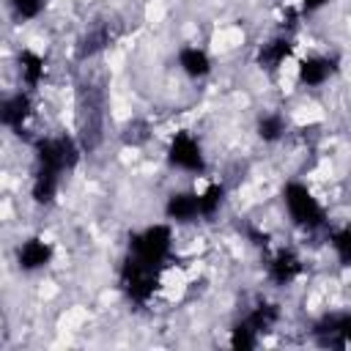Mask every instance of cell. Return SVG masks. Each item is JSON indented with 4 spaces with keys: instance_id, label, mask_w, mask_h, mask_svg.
<instances>
[{
    "instance_id": "cell-12",
    "label": "cell",
    "mask_w": 351,
    "mask_h": 351,
    "mask_svg": "<svg viewBox=\"0 0 351 351\" xmlns=\"http://www.w3.org/2000/svg\"><path fill=\"white\" fill-rule=\"evenodd\" d=\"M14 71H16V80H19V88L25 90H38L44 82H47V74H49V60L41 49L36 47H22L14 58Z\"/></svg>"
},
{
    "instance_id": "cell-10",
    "label": "cell",
    "mask_w": 351,
    "mask_h": 351,
    "mask_svg": "<svg viewBox=\"0 0 351 351\" xmlns=\"http://www.w3.org/2000/svg\"><path fill=\"white\" fill-rule=\"evenodd\" d=\"M55 244L44 233H30L14 247V266L22 274H38L47 271L55 261Z\"/></svg>"
},
{
    "instance_id": "cell-3",
    "label": "cell",
    "mask_w": 351,
    "mask_h": 351,
    "mask_svg": "<svg viewBox=\"0 0 351 351\" xmlns=\"http://www.w3.org/2000/svg\"><path fill=\"white\" fill-rule=\"evenodd\" d=\"M176 230L170 222L159 219V222H148L137 230L129 233L126 239V255L148 263V266H156V269H167L173 263V255H176Z\"/></svg>"
},
{
    "instance_id": "cell-5",
    "label": "cell",
    "mask_w": 351,
    "mask_h": 351,
    "mask_svg": "<svg viewBox=\"0 0 351 351\" xmlns=\"http://www.w3.org/2000/svg\"><path fill=\"white\" fill-rule=\"evenodd\" d=\"M162 274H165V269H156V266H148L132 255H123L121 269H118V288L129 304L148 307L159 296Z\"/></svg>"
},
{
    "instance_id": "cell-21",
    "label": "cell",
    "mask_w": 351,
    "mask_h": 351,
    "mask_svg": "<svg viewBox=\"0 0 351 351\" xmlns=\"http://www.w3.org/2000/svg\"><path fill=\"white\" fill-rule=\"evenodd\" d=\"M332 0H296V11L299 16H313V14H321Z\"/></svg>"
},
{
    "instance_id": "cell-16",
    "label": "cell",
    "mask_w": 351,
    "mask_h": 351,
    "mask_svg": "<svg viewBox=\"0 0 351 351\" xmlns=\"http://www.w3.org/2000/svg\"><path fill=\"white\" fill-rule=\"evenodd\" d=\"M239 318H244L263 340V335L274 332L280 324H282V307L280 302H271V299H258L255 304H250Z\"/></svg>"
},
{
    "instance_id": "cell-14",
    "label": "cell",
    "mask_w": 351,
    "mask_h": 351,
    "mask_svg": "<svg viewBox=\"0 0 351 351\" xmlns=\"http://www.w3.org/2000/svg\"><path fill=\"white\" fill-rule=\"evenodd\" d=\"M348 332H351V313L348 310H329L313 324V335L321 346L329 348H348Z\"/></svg>"
},
{
    "instance_id": "cell-19",
    "label": "cell",
    "mask_w": 351,
    "mask_h": 351,
    "mask_svg": "<svg viewBox=\"0 0 351 351\" xmlns=\"http://www.w3.org/2000/svg\"><path fill=\"white\" fill-rule=\"evenodd\" d=\"M49 0H5V11L14 22L19 25H30V22H38L47 11Z\"/></svg>"
},
{
    "instance_id": "cell-9",
    "label": "cell",
    "mask_w": 351,
    "mask_h": 351,
    "mask_svg": "<svg viewBox=\"0 0 351 351\" xmlns=\"http://www.w3.org/2000/svg\"><path fill=\"white\" fill-rule=\"evenodd\" d=\"M296 36L291 30H277L255 47V66L263 74H277L296 58Z\"/></svg>"
},
{
    "instance_id": "cell-2",
    "label": "cell",
    "mask_w": 351,
    "mask_h": 351,
    "mask_svg": "<svg viewBox=\"0 0 351 351\" xmlns=\"http://www.w3.org/2000/svg\"><path fill=\"white\" fill-rule=\"evenodd\" d=\"M33 145V170L66 178L77 170L82 159V143L69 132H41L30 140Z\"/></svg>"
},
{
    "instance_id": "cell-13",
    "label": "cell",
    "mask_w": 351,
    "mask_h": 351,
    "mask_svg": "<svg viewBox=\"0 0 351 351\" xmlns=\"http://www.w3.org/2000/svg\"><path fill=\"white\" fill-rule=\"evenodd\" d=\"M176 69L189 80V82H203L214 74V55L197 44V41H189V44H181L176 49Z\"/></svg>"
},
{
    "instance_id": "cell-15",
    "label": "cell",
    "mask_w": 351,
    "mask_h": 351,
    "mask_svg": "<svg viewBox=\"0 0 351 351\" xmlns=\"http://www.w3.org/2000/svg\"><path fill=\"white\" fill-rule=\"evenodd\" d=\"M252 132L255 137L263 143V145H280L288 134H291V115L285 110H261L255 115V123H252Z\"/></svg>"
},
{
    "instance_id": "cell-8",
    "label": "cell",
    "mask_w": 351,
    "mask_h": 351,
    "mask_svg": "<svg viewBox=\"0 0 351 351\" xmlns=\"http://www.w3.org/2000/svg\"><path fill=\"white\" fill-rule=\"evenodd\" d=\"M33 115H36V93L33 90H25L19 85L14 90H3L0 129H5L11 134H22V132H27Z\"/></svg>"
},
{
    "instance_id": "cell-6",
    "label": "cell",
    "mask_w": 351,
    "mask_h": 351,
    "mask_svg": "<svg viewBox=\"0 0 351 351\" xmlns=\"http://www.w3.org/2000/svg\"><path fill=\"white\" fill-rule=\"evenodd\" d=\"M340 71V60L332 52H304L293 58V80L304 90L326 88Z\"/></svg>"
},
{
    "instance_id": "cell-7",
    "label": "cell",
    "mask_w": 351,
    "mask_h": 351,
    "mask_svg": "<svg viewBox=\"0 0 351 351\" xmlns=\"http://www.w3.org/2000/svg\"><path fill=\"white\" fill-rule=\"evenodd\" d=\"M304 269H307L304 255L293 244L274 247L263 263V274H266V282L271 288H291L293 282H299L304 277Z\"/></svg>"
},
{
    "instance_id": "cell-1",
    "label": "cell",
    "mask_w": 351,
    "mask_h": 351,
    "mask_svg": "<svg viewBox=\"0 0 351 351\" xmlns=\"http://www.w3.org/2000/svg\"><path fill=\"white\" fill-rule=\"evenodd\" d=\"M282 214L288 222L302 233H324L329 225V206L321 200V195L302 178H288L280 189Z\"/></svg>"
},
{
    "instance_id": "cell-4",
    "label": "cell",
    "mask_w": 351,
    "mask_h": 351,
    "mask_svg": "<svg viewBox=\"0 0 351 351\" xmlns=\"http://www.w3.org/2000/svg\"><path fill=\"white\" fill-rule=\"evenodd\" d=\"M165 162L173 173L189 176V178H206L208 173V154L197 132L192 129H176L167 137L165 145Z\"/></svg>"
},
{
    "instance_id": "cell-17",
    "label": "cell",
    "mask_w": 351,
    "mask_h": 351,
    "mask_svg": "<svg viewBox=\"0 0 351 351\" xmlns=\"http://www.w3.org/2000/svg\"><path fill=\"white\" fill-rule=\"evenodd\" d=\"M197 192V211H200V222H211L222 214L225 203H228V184L225 181H206L200 186H195Z\"/></svg>"
},
{
    "instance_id": "cell-11",
    "label": "cell",
    "mask_w": 351,
    "mask_h": 351,
    "mask_svg": "<svg viewBox=\"0 0 351 351\" xmlns=\"http://www.w3.org/2000/svg\"><path fill=\"white\" fill-rule=\"evenodd\" d=\"M162 217L173 228L197 225L200 222V211H197V192H195V186H181V189L167 192V197L162 203Z\"/></svg>"
},
{
    "instance_id": "cell-22",
    "label": "cell",
    "mask_w": 351,
    "mask_h": 351,
    "mask_svg": "<svg viewBox=\"0 0 351 351\" xmlns=\"http://www.w3.org/2000/svg\"><path fill=\"white\" fill-rule=\"evenodd\" d=\"M0 101H3V90H0Z\"/></svg>"
},
{
    "instance_id": "cell-20",
    "label": "cell",
    "mask_w": 351,
    "mask_h": 351,
    "mask_svg": "<svg viewBox=\"0 0 351 351\" xmlns=\"http://www.w3.org/2000/svg\"><path fill=\"white\" fill-rule=\"evenodd\" d=\"M228 346L236 348V351H252V348L261 346V335L244 318H236L228 329Z\"/></svg>"
},
{
    "instance_id": "cell-18",
    "label": "cell",
    "mask_w": 351,
    "mask_h": 351,
    "mask_svg": "<svg viewBox=\"0 0 351 351\" xmlns=\"http://www.w3.org/2000/svg\"><path fill=\"white\" fill-rule=\"evenodd\" d=\"M324 236H326V244H329V252H332L335 263L346 269L348 261H351V230H348V225L346 222H337V225L329 222Z\"/></svg>"
}]
</instances>
